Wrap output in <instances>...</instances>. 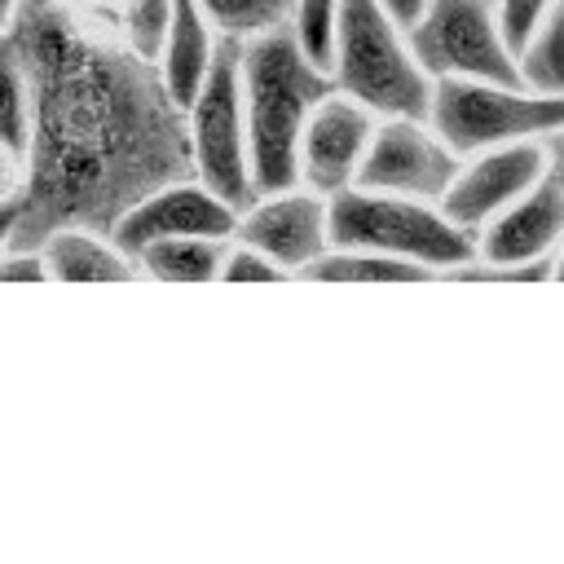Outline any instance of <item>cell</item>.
<instances>
[{
  "label": "cell",
  "instance_id": "1",
  "mask_svg": "<svg viewBox=\"0 0 564 564\" xmlns=\"http://www.w3.org/2000/svg\"><path fill=\"white\" fill-rule=\"evenodd\" d=\"M35 93L22 176L4 189V251L44 247L57 229L115 225L159 185L194 176L189 119L159 62L88 31L70 9H35L0 40Z\"/></svg>",
  "mask_w": 564,
  "mask_h": 564
},
{
  "label": "cell",
  "instance_id": "2",
  "mask_svg": "<svg viewBox=\"0 0 564 564\" xmlns=\"http://www.w3.org/2000/svg\"><path fill=\"white\" fill-rule=\"evenodd\" d=\"M330 93L335 75L300 44L291 22L256 40H242L251 176L260 194L300 185V137Z\"/></svg>",
  "mask_w": 564,
  "mask_h": 564
},
{
  "label": "cell",
  "instance_id": "3",
  "mask_svg": "<svg viewBox=\"0 0 564 564\" xmlns=\"http://www.w3.org/2000/svg\"><path fill=\"white\" fill-rule=\"evenodd\" d=\"M330 75L335 88L370 106L379 119L423 115L432 110L436 79L410 48L405 26L392 18L383 0H344L330 40Z\"/></svg>",
  "mask_w": 564,
  "mask_h": 564
},
{
  "label": "cell",
  "instance_id": "4",
  "mask_svg": "<svg viewBox=\"0 0 564 564\" xmlns=\"http://www.w3.org/2000/svg\"><path fill=\"white\" fill-rule=\"evenodd\" d=\"M330 238L335 247H370L401 260H414L432 273H454L480 256L476 234L445 216L441 203L352 185L330 198Z\"/></svg>",
  "mask_w": 564,
  "mask_h": 564
},
{
  "label": "cell",
  "instance_id": "5",
  "mask_svg": "<svg viewBox=\"0 0 564 564\" xmlns=\"http://www.w3.org/2000/svg\"><path fill=\"white\" fill-rule=\"evenodd\" d=\"M194 176L225 194L238 212L260 194L251 176V132H247V97H242V40L220 35L212 70L194 101L185 106Z\"/></svg>",
  "mask_w": 564,
  "mask_h": 564
},
{
  "label": "cell",
  "instance_id": "6",
  "mask_svg": "<svg viewBox=\"0 0 564 564\" xmlns=\"http://www.w3.org/2000/svg\"><path fill=\"white\" fill-rule=\"evenodd\" d=\"M432 128L467 159L511 141H542L564 128V97L533 93L529 84H489V79H436Z\"/></svg>",
  "mask_w": 564,
  "mask_h": 564
},
{
  "label": "cell",
  "instance_id": "7",
  "mask_svg": "<svg viewBox=\"0 0 564 564\" xmlns=\"http://www.w3.org/2000/svg\"><path fill=\"white\" fill-rule=\"evenodd\" d=\"M405 35L432 79L524 84L520 53L498 18V0H427Z\"/></svg>",
  "mask_w": 564,
  "mask_h": 564
},
{
  "label": "cell",
  "instance_id": "8",
  "mask_svg": "<svg viewBox=\"0 0 564 564\" xmlns=\"http://www.w3.org/2000/svg\"><path fill=\"white\" fill-rule=\"evenodd\" d=\"M564 242V189L542 176L520 203H511L502 216H494L476 247L480 256L449 278L467 282H542L555 278V251Z\"/></svg>",
  "mask_w": 564,
  "mask_h": 564
},
{
  "label": "cell",
  "instance_id": "9",
  "mask_svg": "<svg viewBox=\"0 0 564 564\" xmlns=\"http://www.w3.org/2000/svg\"><path fill=\"white\" fill-rule=\"evenodd\" d=\"M458 167H463V154L432 128V119L392 115V119H379L357 185L441 203L449 194Z\"/></svg>",
  "mask_w": 564,
  "mask_h": 564
},
{
  "label": "cell",
  "instance_id": "10",
  "mask_svg": "<svg viewBox=\"0 0 564 564\" xmlns=\"http://www.w3.org/2000/svg\"><path fill=\"white\" fill-rule=\"evenodd\" d=\"M234 238L260 247L286 273H308L335 247V238H330V198L308 189V185L256 194L242 207Z\"/></svg>",
  "mask_w": 564,
  "mask_h": 564
},
{
  "label": "cell",
  "instance_id": "11",
  "mask_svg": "<svg viewBox=\"0 0 564 564\" xmlns=\"http://www.w3.org/2000/svg\"><path fill=\"white\" fill-rule=\"evenodd\" d=\"M238 207L216 194L207 181L185 176L172 185H159L154 194H145L119 225H115V242L137 260L141 247L163 242V238H234L238 234Z\"/></svg>",
  "mask_w": 564,
  "mask_h": 564
},
{
  "label": "cell",
  "instance_id": "12",
  "mask_svg": "<svg viewBox=\"0 0 564 564\" xmlns=\"http://www.w3.org/2000/svg\"><path fill=\"white\" fill-rule=\"evenodd\" d=\"M542 176H546V145L542 141L494 145V150L467 154V163L458 167L441 207L449 220L480 234L494 216H502L511 203H520Z\"/></svg>",
  "mask_w": 564,
  "mask_h": 564
},
{
  "label": "cell",
  "instance_id": "13",
  "mask_svg": "<svg viewBox=\"0 0 564 564\" xmlns=\"http://www.w3.org/2000/svg\"><path fill=\"white\" fill-rule=\"evenodd\" d=\"M375 128H379V115L335 88L313 110V119L300 137V185H308L326 198L352 189L361 176L366 150L375 141Z\"/></svg>",
  "mask_w": 564,
  "mask_h": 564
},
{
  "label": "cell",
  "instance_id": "14",
  "mask_svg": "<svg viewBox=\"0 0 564 564\" xmlns=\"http://www.w3.org/2000/svg\"><path fill=\"white\" fill-rule=\"evenodd\" d=\"M216 48H220V31L212 26L207 9L198 0H172V22H167V44H163L159 70L181 106H189L194 93L203 88Z\"/></svg>",
  "mask_w": 564,
  "mask_h": 564
},
{
  "label": "cell",
  "instance_id": "15",
  "mask_svg": "<svg viewBox=\"0 0 564 564\" xmlns=\"http://www.w3.org/2000/svg\"><path fill=\"white\" fill-rule=\"evenodd\" d=\"M44 260L53 282H123L137 269V260L101 229H57L44 242Z\"/></svg>",
  "mask_w": 564,
  "mask_h": 564
},
{
  "label": "cell",
  "instance_id": "16",
  "mask_svg": "<svg viewBox=\"0 0 564 564\" xmlns=\"http://www.w3.org/2000/svg\"><path fill=\"white\" fill-rule=\"evenodd\" d=\"M234 238H163L137 251V269L159 282H212Z\"/></svg>",
  "mask_w": 564,
  "mask_h": 564
},
{
  "label": "cell",
  "instance_id": "17",
  "mask_svg": "<svg viewBox=\"0 0 564 564\" xmlns=\"http://www.w3.org/2000/svg\"><path fill=\"white\" fill-rule=\"evenodd\" d=\"M308 278H322V282H423V278H432V269L388 256V251H370V247H330L308 269Z\"/></svg>",
  "mask_w": 564,
  "mask_h": 564
},
{
  "label": "cell",
  "instance_id": "18",
  "mask_svg": "<svg viewBox=\"0 0 564 564\" xmlns=\"http://www.w3.org/2000/svg\"><path fill=\"white\" fill-rule=\"evenodd\" d=\"M520 75L533 93L564 97V0H551V9L529 31L520 48Z\"/></svg>",
  "mask_w": 564,
  "mask_h": 564
},
{
  "label": "cell",
  "instance_id": "19",
  "mask_svg": "<svg viewBox=\"0 0 564 564\" xmlns=\"http://www.w3.org/2000/svg\"><path fill=\"white\" fill-rule=\"evenodd\" d=\"M0 70H4V154L9 163H26L31 154V132H35V93L26 66L0 48Z\"/></svg>",
  "mask_w": 564,
  "mask_h": 564
},
{
  "label": "cell",
  "instance_id": "20",
  "mask_svg": "<svg viewBox=\"0 0 564 564\" xmlns=\"http://www.w3.org/2000/svg\"><path fill=\"white\" fill-rule=\"evenodd\" d=\"M212 18V26L229 40H256L264 31H278L291 22L295 0H198Z\"/></svg>",
  "mask_w": 564,
  "mask_h": 564
},
{
  "label": "cell",
  "instance_id": "21",
  "mask_svg": "<svg viewBox=\"0 0 564 564\" xmlns=\"http://www.w3.org/2000/svg\"><path fill=\"white\" fill-rule=\"evenodd\" d=\"M167 22H172V0H123L119 9V40L137 48L141 57L159 62L167 44Z\"/></svg>",
  "mask_w": 564,
  "mask_h": 564
},
{
  "label": "cell",
  "instance_id": "22",
  "mask_svg": "<svg viewBox=\"0 0 564 564\" xmlns=\"http://www.w3.org/2000/svg\"><path fill=\"white\" fill-rule=\"evenodd\" d=\"M344 0H295L291 26L300 35V44L330 70V40H335V18H339Z\"/></svg>",
  "mask_w": 564,
  "mask_h": 564
},
{
  "label": "cell",
  "instance_id": "23",
  "mask_svg": "<svg viewBox=\"0 0 564 564\" xmlns=\"http://www.w3.org/2000/svg\"><path fill=\"white\" fill-rule=\"evenodd\" d=\"M282 273H286L282 264H273L260 247H251V242H242V238L229 242V256H225V264H220V278H225V282H269V278H282Z\"/></svg>",
  "mask_w": 564,
  "mask_h": 564
},
{
  "label": "cell",
  "instance_id": "24",
  "mask_svg": "<svg viewBox=\"0 0 564 564\" xmlns=\"http://www.w3.org/2000/svg\"><path fill=\"white\" fill-rule=\"evenodd\" d=\"M551 9V0H498V18H502V31L511 40V48L520 53L529 31L538 26V18Z\"/></svg>",
  "mask_w": 564,
  "mask_h": 564
},
{
  "label": "cell",
  "instance_id": "25",
  "mask_svg": "<svg viewBox=\"0 0 564 564\" xmlns=\"http://www.w3.org/2000/svg\"><path fill=\"white\" fill-rule=\"evenodd\" d=\"M4 278L9 282H48V260L44 247H22V251H4Z\"/></svg>",
  "mask_w": 564,
  "mask_h": 564
},
{
  "label": "cell",
  "instance_id": "26",
  "mask_svg": "<svg viewBox=\"0 0 564 564\" xmlns=\"http://www.w3.org/2000/svg\"><path fill=\"white\" fill-rule=\"evenodd\" d=\"M542 145H546V176L564 189V128H555L551 137H542Z\"/></svg>",
  "mask_w": 564,
  "mask_h": 564
},
{
  "label": "cell",
  "instance_id": "27",
  "mask_svg": "<svg viewBox=\"0 0 564 564\" xmlns=\"http://www.w3.org/2000/svg\"><path fill=\"white\" fill-rule=\"evenodd\" d=\"M383 4L392 9V18H397L401 26H410V22L423 13V4H427V0H383Z\"/></svg>",
  "mask_w": 564,
  "mask_h": 564
},
{
  "label": "cell",
  "instance_id": "28",
  "mask_svg": "<svg viewBox=\"0 0 564 564\" xmlns=\"http://www.w3.org/2000/svg\"><path fill=\"white\" fill-rule=\"evenodd\" d=\"M26 4H35V9H66L70 0H26Z\"/></svg>",
  "mask_w": 564,
  "mask_h": 564
},
{
  "label": "cell",
  "instance_id": "29",
  "mask_svg": "<svg viewBox=\"0 0 564 564\" xmlns=\"http://www.w3.org/2000/svg\"><path fill=\"white\" fill-rule=\"evenodd\" d=\"M555 278L564 282V242H560V251H555Z\"/></svg>",
  "mask_w": 564,
  "mask_h": 564
}]
</instances>
